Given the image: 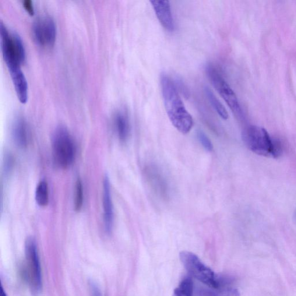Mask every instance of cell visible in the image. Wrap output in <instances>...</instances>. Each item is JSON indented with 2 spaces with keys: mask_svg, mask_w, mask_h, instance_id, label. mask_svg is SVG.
Segmentation results:
<instances>
[{
  "mask_svg": "<svg viewBox=\"0 0 296 296\" xmlns=\"http://www.w3.org/2000/svg\"><path fill=\"white\" fill-rule=\"evenodd\" d=\"M160 84L164 107L169 119L176 129L186 135L192 128L193 120L179 96L177 86L165 74H162L160 76Z\"/></svg>",
  "mask_w": 296,
  "mask_h": 296,
  "instance_id": "obj_1",
  "label": "cell"
},
{
  "mask_svg": "<svg viewBox=\"0 0 296 296\" xmlns=\"http://www.w3.org/2000/svg\"><path fill=\"white\" fill-rule=\"evenodd\" d=\"M242 139L250 150L260 156L278 158L282 154L280 142L271 138L266 129L256 126L246 128Z\"/></svg>",
  "mask_w": 296,
  "mask_h": 296,
  "instance_id": "obj_2",
  "label": "cell"
},
{
  "mask_svg": "<svg viewBox=\"0 0 296 296\" xmlns=\"http://www.w3.org/2000/svg\"><path fill=\"white\" fill-rule=\"evenodd\" d=\"M53 158L56 166L66 169L75 159L76 147L68 129L59 126L55 130L52 139Z\"/></svg>",
  "mask_w": 296,
  "mask_h": 296,
  "instance_id": "obj_3",
  "label": "cell"
},
{
  "mask_svg": "<svg viewBox=\"0 0 296 296\" xmlns=\"http://www.w3.org/2000/svg\"><path fill=\"white\" fill-rule=\"evenodd\" d=\"M0 36L3 57L9 70L21 68V65L25 61L26 52L19 35L1 22Z\"/></svg>",
  "mask_w": 296,
  "mask_h": 296,
  "instance_id": "obj_4",
  "label": "cell"
},
{
  "mask_svg": "<svg viewBox=\"0 0 296 296\" xmlns=\"http://www.w3.org/2000/svg\"><path fill=\"white\" fill-rule=\"evenodd\" d=\"M181 262L190 276L207 287L219 288L224 286L222 278L218 277L214 271L204 264L195 253L182 251L179 254Z\"/></svg>",
  "mask_w": 296,
  "mask_h": 296,
  "instance_id": "obj_5",
  "label": "cell"
},
{
  "mask_svg": "<svg viewBox=\"0 0 296 296\" xmlns=\"http://www.w3.org/2000/svg\"><path fill=\"white\" fill-rule=\"evenodd\" d=\"M26 275L31 293L38 296L42 288L41 267L36 241L28 238L25 242Z\"/></svg>",
  "mask_w": 296,
  "mask_h": 296,
  "instance_id": "obj_6",
  "label": "cell"
},
{
  "mask_svg": "<svg viewBox=\"0 0 296 296\" xmlns=\"http://www.w3.org/2000/svg\"><path fill=\"white\" fill-rule=\"evenodd\" d=\"M206 71L215 89L223 98L228 106L234 112L237 114L240 113V105L237 96L219 71L211 64L207 65Z\"/></svg>",
  "mask_w": 296,
  "mask_h": 296,
  "instance_id": "obj_7",
  "label": "cell"
},
{
  "mask_svg": "<svg viewBox=\"0 0 296 296\" xmlns=\"http://www.w3.org/2000/svg\"><path fill=\"white\" fill-rule=\"evenodd\" d=\"M32 33L35 41L44 47L54 45L56 37V26L51 16H40L34 21Z\"/></svg>",
  "mask_w": 296,
  "mask_h": 296,
  "instance_id": "obj_8",
  "label": "cell"
},
{
  "mask_svg": "<svg viewBox=\"0 0 296 296\" xmlns=\"http://www.w3.org/2000/svg\"><path fill=\"white\" fill-rule=\"evenodd\" d=\"M103 217L105 232L110 234L114 225V211L111 193L110 179L105 176L103 181Z\"/></svg>",
  "mask_w": 296,
  "mask_h": 296,
  "instance_id": "obj_9",
  "label": "cell"
},
{
  "mask_svg": "<svg viewBox=\"0 0 296 296\" xmlns=\"http://www.w3.org/2000/svg\"><path fill=\"white\" fill-rule=\"evenodd\" d=\"M154 11L162 26L168 31L174 30L173 16L170 2L168 1H150Z\"/></svg>",
  "mask_w": 296,
  "mask_h": 296,
  "instance_id": "obj_10",
  "label": "cell"
},
{
  "mask_svg": "<svg viewBox=\"0 0 296 296\" xmlns=\"http://www.w3.org/2000/svg\"><path fill=\"white\" fill-rule=\"evenodd\" d=\"M12 136L16 145L22 149L29 144V132L26 120L22 116L16 118L13 123Z\"/></svg>",
  "mask_w": 296,
  "mask_h": 296,
  "instance_id": "obj_11",
  "label": "cell"
},
{
  "mask_svg": "<svg viewBox=\"0 0 296 296\" xmlns=\"http://www.w3.org/2000/svg\"><path fill=\"white\" fill-rule=\"evenodd\" d=\"M17 97L22 103L27 99V82L21 68L9 70Z\"/></svg>",
  "mask_w": 296,
  "mask_h": 296,
  "instance_id": "obj_12",
  "label": "cell"
},
{
  "mask_svg": "<svg viewBox=\"0 0 296 296\" xmlns=\"http://www.w3.org/2000/svg\"><path fill=\"white\" fill-rule=\"evenodd\" d=\"M115 129L120 140L125 142L128 139L130 132V125L128 116L125 112L118 111L114 118Z\"/></svg>",
  "mask_w": 296,
  "mask_h": 296,
  "instance_id": "obj_13",
  "label": "cell"
},
{
  "mask_svg": "<svg viewBox=\"0 0 296 296\" xmlns=\"http://www.w3.org/2000/svg\"><path fill=\"white\" fill-rule=\"evenodd\" d=\"M209 288L199 289L197 295L198 296H240L237 289L227 287Z\"/></svg>",
  "mask_w": 296,
  "mask_h": 296,
  "instance_id": "obj_14",
  "label": "cell"
},
{
  "mask_svg": "<svg viewBox=\"0 0 296 296\" xmlns=\"http://www.w3.org/2000/svg\"><path fill=\"white\" fill-rule=\"evenodd\" d=\"M204 91H205L206 95L209 99L210 103L212 105L214 110L217 111L218 115L224 119L226 120L228 118V112L225 108L223 106L219 100L218 99L217 97L215 96L213 91L211 90L209 87H206L204 88Z\"/></svg>",
  "mask_w": 296,
  "mask_h": 296,
  "instance_id": "obj_15",
  "label": "cell"
},
{
  "mask_svg": "<svg viewBox=\"0 0 296 296\" xmlns=\"http://www.w3.org/2000/svg\"><path fill=\"white\" fill-rule=\"evenodd\" d=\"M36 200L39 206L45 207L48 205L49 188L47 181L42 180L39 182L36 188Z\"/></svg>",
  "mask_w": 296,
  "mask_h": 296,
  "instance_id": "obj_16",
  "label": "cell"
},
{
  "mask_svg": "<svg viewBox=\"0 0 296 296\" xmlns=\"http://www.w3.org/2000/svg\"><path fill=\"white\" fill-rule=\"evenodd\" d=\"M193 283L192 278L185 277L175 289L172 296H193Z\"/></svg>",
  "mask_w": 296,
  "mask_h": 296,
  "instance_id": "obj_17",
  "label": "cell"
},
{
  "mask_svg": "<svg viewBox=\"0 0 296 296\" xmlns=\"http://www.w3.org/2000/svg\"><path fill=\"white\" fill-rule=\"evenodd\" d=\"M83 188L82 182L80 179H77L75 184V195H74V210L79 212L82 210L83 204Z\"/></svg>",
  "mask_w": 296,
  "mask_h": 296,
  "instance_id": "obj_18",
  "label": "cell"
},
{
  "mask_svg": "<svg viewBox=\"0 0 296 296\" xmlns=\"http://www.w3.org/2000/svg\"><path fill=\"white\" fill-rule=\"evenodd\" d=\"M197 138H198L199 142L202 144L204 149L209 151L213 150V144L205 133L202 131H199L197 132Z\"/></svg>",
  "mask_w": 296,
  "mask_h": 296,
  "instance_id": "obj_19",
  "label": "cell"
},
{
  "mask_svg": "<svg viewBox=\"0 0 296 296\" xmlns=\"http://www.w3.org/2000/svg\"><path fill=\"white\" fill-rule=\"evenodd\" d=\"M23 4L24 8L27 10V12L31 14V15H33L34 8L33 1L31 0H24Z\"/></svg>",
  "mask_w": 296,
  "mask_h": 296,
  "instance_id": "obj_20",
  "label": "cell"
},
{
  "mask_svg": "<svg viewBox=\"0 0 296 296\" xmlns=\"http://www.w3.org/2000/svg\"><path fill=\"white\" fill-rule=\"evenodd\" d=\"M90 292L92 296H102L101 291L96 284L91 282L90 283Z\"/></svg>",
  "mask_w": 296,
  "mask_h": 296,
  "instance_id": "obj_21",
  "label": "cell"
},
{
  "mask_svg": "<svg viewBox=\"0 0 296 296\" xmlns=\"http://www.w3.org/2000/svg\"><path fill=\"white\" fill-rule=\"evenodd\" d=\"M1 296H7L5 292L3 290L2 287L1 288Z\"/></svg>",
  "mask_w": 296,
  "mask_h": 296,
  "instance_id": "obj_22",
  "label": "cell"
}]
</instances>
